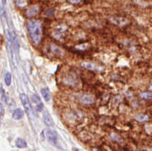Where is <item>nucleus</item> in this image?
Instances as JSON below:
<instances>
[{"mask_svg":"<svg viewBox=\"0 0 152 151\" xmlns=\"http://www.w3.org/2000/svg\"><path fill=\"white\" fill-rule=\"evenodd\" d=\"M30 38L35 45H39L42 39V23L39 20L28 19L26 23Z\"/></svg>","mask_w":152,"mask_h":151,"instance_id":"nucleus-1","label":"nucleus"},{"mask_svg":"<svg viewBox=\"0 0 152 151\" xmlns=\"http://www.w3.org/2000/svg\"><path fill=\"white\" fill-rule=\"evenodd\" d=\"M44 135H45V138L46 139L48 140V142L53 146H57L58 143V136L57 134V132L53 130V129H50V128H48L46 130H44Z\"/></svg>","mask_w":152,"mask_h":151,"instance_id":"nucleus-2","label":"nucleus"},{"mask_svg":"<svg viewBox=\"0 0 152 151\" xmlns=\"http://www.w3.org/2000/svg\"><path fill=\"white\" fill-rule=\"evenodd\" d=\"M31 104L33 105V107H35L37 112H41L44 108V105L42 103V101L40 100V98L37 97V95L33 94L31 95Z\"/></svg>","mask_w":152,"mask_h":151,"instance_id":"nucleus-3","label":"nucleus"},{"mask_svg":"<svg viewBox=\"0 0 152 151\" xmlns=\"http://www.w3.org/2000/svg\"><path fill=\"white\" fill-rule=\"evenodd\" d=\"M20 99H21V102L24 106V108L25 110L27 112V114L28 115H31L33 114L32 112V107H31V103L28 99V98H27V96L24 93L20 94Z\"/></svg>","mask_w":152,"mask_h":151,"instance_id":"nucleus-4","label":"nucleus"},{"mask_svg":"<svg viewBox=\"0 0 152 151\" xmlns=\"http://www.w3.org/2000/svg\"><path fill=\"white\" fill-rule=\"evenodd\" d=\"M66 29H67V27L66 26H64V25H60V26H58V27H56V29L54 30V32H53V36L56 38V39H58V40H59V39H61L63 36H64V35H65V32L66 31Z\"/></svg>","mask_w":152,"mask_h":151,"instance_id":"nucleus-5","label":"nucleus"},{"mask_svg":"<svg viewBox=\"0 0 152 151\" xmlns=\"http://www.w3.org/2000/svg\"><path fill=\"white\" fill-rule=\"evenodd\" d=\"M109 21L112 24L118 26H124L129 23V19H127L125 18H121V17H111L109 18Z\"/></svg>","mask_w":152,"mask_h":151,"instance_id":"nucleus-6","label":"nucleus"},{"mask_svg":"<svg viewBox=\"0 0 152 151\" xmlns=\"http://www.w3.org/2000/svg\"><path fill=\"white\" fill-rule=\"evenodd\" d=\"M81 66L86 68L88 70H94V71H100L102 70V67L99 66L98 65H96L91 62H83L81 63Z\"/></svg>","mask_w":152,"mask_h":151,"instance_id":"nucleus-7","label":"nucleus"},{"mask_svg":"<svg viewBox=\"0 0 152 151\" xmlns=\"http://www.w3.org/2000/svg\"><path fill=\"white\" fill-rule=\"evenodd\" d=\"M80 101H81L82 104H84V105H90V104L94 103L95 98H94L93 96L90 95V94H84V95L81 96Z\"/></svg>","mask_w":152,"mask_h":151,"instance_id":"nucleus-8","label":"nucleus"},{"mask_svg":"<svg viewBox=\"0 0 152 151\" xmlns=\"http://www.w3.org/2000/svg\"><path fill=\"white\" fill-rule=\"evenodd\" d=\"M43 120H44V123H45V124H46L48 128L54 127V121H53V119H52L50 114H49L47 110H45V111L43 112Z\"/></svg>","mask_w":152,"mask_h":151,"instance_id":"nucleus-9","label":"nucleus"},{"mask_svg":"<svg viewBox=\"0 0 152 151\" xmlns=\"http://www.w3.org/2000/svg\"><path fill=\"white\" fill-rule=\"evenodd\" d=\"M38 12H39V7L35 5V6L30 7L28 9L26 10V16L27 17H34Z\"/></svg>","mask_w":152,"mask_h":151,"instance_id":"nucleus-10","label":"nucleus"},{"mask_svg":"<svg viewBox=\"0 0 152 151\" xmlns=\"http://www.w3.org/2000/svg\"><path fill=\"white\" fill-rule=\"evenodd\" d=\"M24 117V111L22 110L21 108H17L14 110V112L12 113V117L16 120L21 119Z\"/></svg>","mask_w":152,"mask_h":151,"instance_id":"nucleus-11","label":"nucleus"},{"mask_svg":"<svg viewBox=\"0 0 152 151\" xmlns=\"http://www.w3.org/2000/svg\"><path fill=\"white\" fill-rule=\"evenodd\" d=\"M41 95H42V97L46 102H48L51 99V94L48 88H41Z\"/></svg>","mask_w":152,"mask_h":151,"instance_id":"nucleus-12","label":"nucleus"},{"mask_svg":"<svg viewBox=\"0 0 152 151\" xmlns=\"http://www.w3.org/2000/svg\"><path fill=\"white\" fill-rule=\"evenodd\" d=\"M50 50L53 54H56L58 56H62L63 54V50L56 45H50Z\"/></svg>","mask_w":152,"mask_h":151,"instance_id":"nucleus-13","label":"nucleus"},{"mask_svg":"<svg viewBox=\"0 0 152 151\" xmlns=\"http://www.w3.org/2000/svg\"><path fill=\"white\" fill-rule=\"evenodd\" d=\"M16 146H17V147H18V148H25V147H26L27 144H26V142L23 139L18 138V139H16Z\"/></svg>","mask_w":152,"mask_h":151,"instance_id":"nucleus-14","label":"nucleus"},{"mask_svg":"<svg viewBox=\"0 0 152 151\" xmlns=\"http://www.w3.org/2000/svg\"><path fill=\"white\" fill-rule=\"evenodd\" d=\"M135 119L139 122H146L148 120V116L144 115V114H140V115H137L135 117Z\"/></svg>","mask_w":152,"mask_h":151,"instance_id":"nucleus-15","label":"nucleus"},{"mask_svg":"<svg viewBox=\"0 0 152 151\" xmlns=\"http://www.w3.org/2000/svg\"><path fill=\"white\" fill-rule=\"evenodd\" d=\"M140 97L143 99H152V92H142L140 94Z\"/></svg>","mask_w":152,"mask_h":151,"instance_id":"nucleus-16","label":"nucleus"},{"mask_svg":"<svg viewBox=\"0 0 152 151\" xmlns=\"http://www.w3.org/2000/svg\"><path fill=\"white\" fill-rule=\"evenodd\" d=\"M5 84L7 86H10L11 85V81H12V76L10 72H7L5 75Z\"/></svg>","mask_w":152,"mask_h":151,"instance_id":"nucleus-17","label":"nucleus"},{"mask_svg":"<svg viewBox=\"0 0 152 151\" xmlns=\"http://www.w3.org/2000/svg\"><path fill=\"white\" fill-rule=\"evenodd\" d=\"M110 136H111V139H112L114 141H116V142L121 143V142L123 141V139L121 138V136H120L119 135H118V134H116V133H111V134H110Z\"/></svg>","mask_w":152,"mask_h":151,"instance_id":"nucleus-18","label":"nucleus"},{"mask_svg":"<svg viewBox=\"0 0 152 151\" xmlns=\"http://www.w3.org/2000/svg\"><path fill=\"white\" fill-rule=\"evenodd\" d=\"M16 4L19 7H24L27 5L26 0H16Z\"/></svg>","mask_w":152,"mask_h":151,"instance_id":"nucleus-19","label":"nucleus"},{"mask_svg":"<svg viewBox=\"0 0 152 151\" xmlns=\"http://www.w3.org/2000/svg\"><path fill=\"white\" fill-rule=\"evenodd\" d=\"M0 90H1V101H2L3 103H6V102H7L6 92H5V89L3 88L2 86H1V88H0Z\"/></svg>","mask_w":152,"mask_h":151,"instance_id":"nucleus-20","label":"nucleus"},{"mask_svg":"<svg viewBox=\"0 0 152 151\" xmlns=\"http://www.w3.org/2000/svg\"><path fill=\"white\" fill-rule=\"evenodd\" d=\"M88 44H83V45H79V46H77L76 47V48L77 49H82V50H84V49H86V48H88Z\"/></svg>","mask_w":152,"mask_h":151,"instance_id":"nucleus-21","label":"nucleus"},{"mask_svg":"<svg viewBox=\"0 0 152 151\" xmlns=\"http://www.w3.org/2000/svg\"><path fill=\"white\" fill-rule=\"evenodd\" d=\"M67 1L72 5H77V4H79L81 2V0H67Z\"/></svg>","mask_w":152,"mask_h":151,"instance_id":"nucleus-22","label":"nucleus"},{"mask_svg":"<svg viewBox=\"0 0 152 151\" xmlns=\"http://www.w3.org/2000/svg\"><path fill=\"white\" fill-rule=\"evenodd\" d=\"M1 118H2V117L4 116V107H3V105H2V103H1Z\"/></svg>","mask_w":152,"mask_h":151,"instance_id":"nucleus-23","label":"nucleus"},{"mask_svg":"<svg viewBox=\"0 0 152 151\" xmlns=\"http://www.w3.org/2000/svg\"><path fill=\"white\" fill-rule=\"evenodd\" d=\"M6 2H7V1H6V0H2V3H3V6H5V5H6Z\"/></svg>","mask_w":152,"mask_h":151,"instance_id":"nucleus-24","label":"nucleus"},{"mask_svg":"<svg viewBox=\"0 0 152 151\" xmlns=\"http://www.w3.org/2000/svg\"><path fill=\"white\" fill-rule=\"evenodd\" d=\"M149 88H150V90H152V85H151V86L149 87Z\"/></svg>","mask_w":152,"mask_h":151,"instance_id":"nucleus-25","label":"nucleus"}]
</instances>
